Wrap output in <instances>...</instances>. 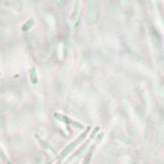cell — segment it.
Here are the masks:
<instances>
[{"label": "cell", "mask_w": 164, "mask_h": 164, "mask_svg": "<svg viewBox=\"0 0 164 164\" xmlns=\"http://www.w3.org/2000/svg\"><path fill=\"white\" fill-rule=\"evenodd\" d=\"M0 76H1V72H0Z\"/></svg>", "instance_id": "7"}, {"label": "cell", "mask_w": 164, "mask_h": 164, "mask_svg": "<svg viewBox=\"0 0 164 164\" xmlns=\"http://www.w3.org/2000/svg\"><path fill=\"white\" fill-rule=\"evenodd\" d=\"M32 25H33V20L27 21V22H26V25L22 27V31H27L28 28H31V27H32Z\"/></svg>", "instance_id": "6"}, {"label": "cell", "mask_w": 164, "mask_h": 164, "mask_svg": "<svg viewBox=\"0 0 164 164\" xmlns=\"http://www.w3.org/2000/svg\"><path fill=\"white\" fill-rule=\"evenodd\" d=\"M89 130H90V128L88 127V130H86L85 132H83L82 136H79V137H78V138H77V140H76V141H74L73 143H71V145H69L68 147H66V148L63 149V152H62V153H61V154L58 156V162H57V164H61V163H62L61 161H62V159H63L64 157H67V156H68V154H69V153H71V152H72V151H73V149H74V148H76V147H77V146H78V145H79V143L82 142L83 140H84V138L86 137V135H88V131H89Z\"/></svg>", "instance_id": "1"}, {"label": "cell", "mask_w": 164, "mask_h": 164, "mask_svg": "<svg viewBox=\"0 0 164 164\" xmlns=\"http://www.w3.org/2000/svg\"><path fill=\"white\" fill-rule=\"evenodd\" d=\"M101 137H102V135H100V137H99L97 140H95V141H94L93 146H91V147H90V149L88 151V153H86V156H85V158H84V161H83L82 164H90V162H91V157H93V154H94V151H95V148H96L97 143L100 142Z\"/></svg>", "instance_id": "3"}, {"label": "cell", "mask_w": 164, "mask_h": 164, "mask_svg": "<svg viewBox=\"0 0 164 164\" xmlns=\"http://www.w3.org/2000/svg\"><path fill=\"white\" fill-rule=\"evenodd\" d=\"M54 117L57 119V120H61V121H63L64 123H67V125H72V126H74V127H78L79 130H84V125L82 123H79L78 121H76V120H72V119H69V117H67V116H64V115H61V114H54Z\"/></svg>", "instance_id": "2"}, {"label": "cell", "mask_w": 164, "mask_h": 164, "mask_svg": "<svg viewBox=\"0 0 164 164\" xmlns=\"http://www.w3.org/2000/svg\"><path fill=\"white\" fill-rule=\"evenodd\" d=\"M30 76H31V80H32V84H37V77H36V71L33 67L30 68Z\"/></svg>", "instance_id": "4"}, {"label": "cell", "mask_w": 164, "mask_h": 164, "mask_svg": "<svg viewBox=\"0 0 164 164\" xmlns=\"http://www.w3.org/2000/svg\"><path fill=\"white\" fill-rule=\"evenodd\" d=\"M0 158H1V161H2L5 164H11V162L9 161V158H6V156L4 154V152H2L1 148H0Z\"/></svg>", "instance_id": "5"}]
</instances>
